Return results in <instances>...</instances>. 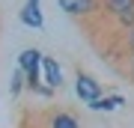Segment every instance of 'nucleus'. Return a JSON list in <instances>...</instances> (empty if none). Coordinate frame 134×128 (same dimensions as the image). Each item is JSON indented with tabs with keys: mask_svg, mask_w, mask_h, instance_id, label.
I'll use <instances>...</instances> for the list:
<instances>
[{
	"mask_svg": "<svg viewBox=\"0 0 134 128\" xmlns=\"http://www.w3.org/2000/svg\"><path fill=\"white\" fill-rule=\"evenodd\" d=\"M42 57L45 54L39 48H24L18 54V69L24 71V81H27V90L30 92H39L42 90Z\"/></svg>",
	"mask_w": 134,
	"mask_h": 128,
	"instance_id": "1",
	"label": "nucleus"
},
{
	"mask_svg": "<svg viewBox=\"0 0 134 128\" xmlns=\"http://www.w3.org/2000/svg\"><path fill=\"white\" fill-rule=\"evenodd\" d=\"M75 92H77V98L81 101H96V98H101L104 95V86H101V81L98 77H92L90 71H83V69H77L75 71Z\"/></svg>",
	"mask_w": 134,
	"mask_h": 128,
	"instance_id": "2",
	"label": "nucleus"
},
{
	"mask_svg": "<svg viewBox=\"0 0 134 128\" xmlns=\"http://www.w3.org/2000/svg\"><path fill=\"white\" fill-rule=\"evenodd\" d=\"M101 9L113 18L119 27H134V0H101Z\"/></svg>",
	"mask_w": 134,
	"mask_h": 128,
	"instance_id": "3",
	"label": "nucleus"
},
{
	"mask_svg": "<svg viewBox=\"0 0 134 128\" xmlns=\"http://www.w3.org/2000/svg\"><path fill=\"white\" fill-rule=\"evenodd\" d=\"M42 128H83L72 110L66 107H48L42 113Z\"/></svg>",
	"mask_w": 134,
	"mask_h": 128,
	"instance_id": "4",
	"label": "nucleus"
},
{
	"mask_svg": "<svg viewBox=\"0 0 134 128\" xmlns=\"http://www.w3.org/2000/svg\"><path fill=\"white\" fill-rule=\"evenodd\" d=\"M57 3L72 18H92L96 12H101V0H57Z\"/></svg>",
	"mask_w": 134,
	"mask_h": 128,
	"instance_id": "5",
	"label": "nucleus"
},
{
	"mask_svg": "<svg viewBox=\"0 0 134 128\" xmlns=\"http://www.w3.org/2000/svg\"><path fill=\"white\" fill-rule=\"evenodd\" d=\"M42 81L48 90H60L63 86V69L54 57H42Z\"/></svg>",
	"mask_w": 134,
	"mask_h": 128,
	"instance_id": "6",
	"label": "nucleus"
},
{
	"mask_svg": "<svg viewBox=\"0 0 134 128\" xmlns=\"http://www.w3.org/2000/svg\"><path fill=\"white\" fill-rule=\"evenodd\" d=\"M18 18H21V24L30 27V30H42V27H45V15H42V9H39V3H27L24 9L18 12Z\"/></svg>",
	"mask_w": 134,
	"mask_h": 128,
	"instance_id": "7",
	"label": "nucleus"
},
{
	"mask_svg": "<svg viewBox=\"0 0 134 128\" xmlns=\"http://www.w3.org/2000/svg\"><path fill=\"white\" fill-rule=\"evenodd\" d=\"M125 104V98L119 92H113V95H101V98H96V101H90V110H98V113H110V110H116V107H122Z\"/></svg>",
	"mask_w": 134,
	"mask_h": 128,
	"instance_id": "8",
	"label": "nucleus"
},
{
	"mask_svg": "<svg viewBox=\"0 0 134 128\" xmlns=\"http://www.w3.org/2000/svg\"><path fill=\"white\" fill-rule=\"evenodd\" d=\"M27 86V81H24V71L21 69H15V75H12V86H9V92L12 95H21V90Z\"/></svg>",
	"mask_w": 134,
	"mask_h": 128,
	"instance_id": "9",
	"label": "nucleus"
},
{
	"mask_svg": "<svg viewBox=\"0 0 134 128\" xmlns=\"http://www.w3.org/2000/svg\"><path fill=\"white\" fill-rule=\"evenodd\" d=\"M122 54L125 57H134V27L125 33V39H122Z\"/></svg>",
	"mask_w": 134,
	"mask_h": 128,
	"instance_id": "10",
	"label": "nucleus"
},
{
	"mask_svg": "<svg viewBox=\"0 0 134 128\" xmlns=\"http://www.w3.org/2000/svg\"><path fill=\"white\" fill-rule=\"evenodd\" d=\"M128 81H131V84H134V57H131V60H128Z\"/></svg>",
	"mask_w": 134,
	"mask_h": 128,
	"instance_id": "11",
	"label": "nucleus"
},
{
	"mask_svg": "<svg viewBox=\"0 0 134 128\" xmlns=\"http://www.w3.org/2000/svg\"><path fill=\"white\" fill-rule=\"evenodd\" d=\"M27 3H39V0H27Z\"/></svg>",
	"mask_w": 134,
	"mask_h": 128,
	"instance_id": "12",
	"label": "nucleus"
}]
</instances>
